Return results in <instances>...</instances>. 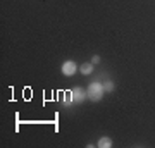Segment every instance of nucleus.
<instances>
[{"instance_id": "7ed1b4c3", "label": "nucleus", "mask_w": 155, "mask_h": 148, "mask_svg": "<svg viewBox=\"0 0 155 148\" xmlns=\"http://www.w3.org/2000/svg\"><path fill=\"white\" fill-rule=\"evenodd\" d=\"M61 71H62V74H64V76H72V74L78 71L76 62H74V61H66L64 64H62Z\"/></svg>"}, {"instance_id": "0eeeda50", "label": "nucleus", "mask_w": 155, "mask_h": 148, "mask_svg": "<svg viewBox=\"0 0 155 148\" xmlns=\"http://www.w3.org/2000/svg\"><path fill=\"white\" fill-rule=\"evenodd\" d=\"M100 62V57L98 55H93V59H91V64H98Z\"/></svg>"}, {"instance_id": "423d86ee", "label": "nucleus", "mask_w": 155, "mask_h": 148, "mask_svg": "<svg viewBox=\"0 0 155 148\" xmlns=\"http://www.w3.org/2000/svg\"><path fill=\"white\" fill-rule=\"evenodd\" d=\"M114 88H116L114 81H105L104 83V90H105V91H114Z\"/></svg>"}, {"instance_id": "39448f33", "label": "nucleus", "mask_w": 155, "mask_h": 148, "mask_svg": "<svg viewBox=\"0 0 155 148\" xmlns=\"http://www.w3.org/2000/svg\"><path fill=\"white\" fill-rule=\"evenodd\" d=\"M79 71H81V74H84V76H86V74H91V72H93V64L84 62L83 66L79 67Z\"/></svg>"}, {"instance_id": "20e7f679", "label": "nucleus", "mask_w": 155, "mask_h": 148, "mask_svg": "<svg viewBox=\"0 0 155 148\" xmlns=\"http://www.w3.org/2000/svg\"><path fill=\"white\" fill-rule=\"evenodd\" d=\"M98 146H100V148H110V146H112L110 138H109V136H102V138L98 140Z\"/></svg>"}, {"instance_id": "f03ea898", "label": "nucleus", "mask_w": 155, "mask_h": 148, "mask_svg": "<svg viewBox=\"0 0 155 148\" xmlns=\"http://www.w3.org/2000/svg\"><path fill=\"white\" fill-rule=\"evenodd\" d=\"M86 97H88V93H86V90H83V88H74L71 91V100L74 104H81Z\"/></svg>"}, {"instance_id": "f257e3e1", "label": "nucleus", "mask_w": 155, "mask_h": 148, "mask_svg": "<svg viewBox=\"0 0 155 148\" xmlns=\"http://www.w3.org/2000/svg\"><path fill=\"white\" fill-rule=\"evenodd\" d=\"M104 84L98 81H93L90 83L88 88H86V93H88V98L91 100V102H98V100H102V97H104Z\"/></svg>"}]
</instances>
